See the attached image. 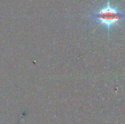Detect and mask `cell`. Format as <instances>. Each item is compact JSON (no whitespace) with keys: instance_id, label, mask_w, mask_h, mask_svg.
Segmentation results:
<instances>
[{"instance_id":"6da1fadb","label":"cell","mask_w":125,"mask_h":124,"mask_svg":"<svg viewBox=\"0 0 125 124\" xmlns=\"http://www.w3.org/2000/svg\"><path fill=\"white\" fill-rule=\"evenodd\" d=\"M89 17L94 18L100 23L107 27L108 31L111 26L116 25L119 22L125 18V13L111 6L109 1L107 5L103 7L99 12L92 14Z\"/></svg>"}]
</instances>
